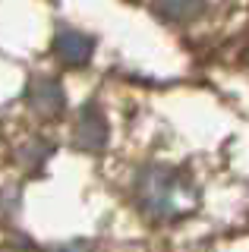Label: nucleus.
Segmentation results:
<instances>
[{"instance_id":"1","label":"nucleus","mask_w":249,"mask_h":252,"mask_svg":"<svg viewBox=\"0 0 249 252\" xmlns=\"http://www.w3.org/2000/svg\"><path fill=\"white\" fill-rule=\"evenodd\" d=\"M183 183H180V173L170 170V167H145L139 170L136 177V199L139 208L145 211L149 218L158 220H170L180 215V199H183Z\"/></svg>"},{"instance_id":"2","label":"nucleus","mask_w":249,"mask_h":252,"mask_svg":"<svg viewBox=\"0 0 249 252\" xmlns=\"http://www.w3.org/2000/svg\"><path fill=\"white\" fill-rule=\"evenodd\" d=\"M111 139V126H107V117L95 101L82 104L76 110L73 120V132H69V142H73L79 152H101Z\"/></svg>"},{"instance_id":"3","label":"nucleus","mask_w":249,"mask_h":252,"mask_svg":"<svg viewBox=\"0 0 249 252\" xmlns=\"http://www.w3.org/2000/svg\"><path fill=\"white\" fill-rule=\"evenodd\" d=\"M26 104L35 117L41 120H54L66 110V92L54 76H35L26 89Z\"/></svg>"},{"instance_id":"4","label":"nucleus","mask_w":249,"mask_h":252,"mask_svg":"<svg viewBox=\"0 0 249 252\" xmlns=\"http://www.w3.org/2000/svg\"><path fill=\"white\" fill-rule=\"evenodd\" d=\"M51 51L63 66H85L92 60V54H95V38L79 29H60L54 35Z\"/></svg>"},{"instance_id":"5","label":"nucleus","mask_w":249,"mask_h":252,"mask_svg":"<svg viewBox=\"0 0 249 252\" xmlns=\"http://www.w3.org/2000/svg\"><path fill=\"white\" fill-rule=\"evenodd\" d=\"M152 6L167 22H192L208 10V0H152Z\"/></svg>"},{"instance_id":"6","label":"nucleus","mask_w":249,"mask_h":252,"mask_svg":"<svg viewBox=\"0 0 249 252\" xmlns=\"http://www.w3.org/2000/svg\"><path fill=\"white\" fill-rule=\"evenodd\" d=\"M54 152V142H44V139H35V142H29V145H22V167H29V170H41L44 167V161L51 158Z\"/></svg>"},{"instance_id":"7","label":"nucleus","mask_w":249,"mask_h":252,"mask_svg":"<svg viewBox=\"0 0 249 252\" xmlns=\"http://www.w3.org/2000/svg\"><path fill=\"white\" fill-rule=\"evenodd\" d=\"M51 252H95V249H92V243H85V240H69V243H57Z\"/></svg>"},{"instance_id":"8","label":"nucleus","mask_w":249,"mask_h":252,"mask_svg":"<svg viewBox=\"0 0 249 252\" xmlns=\"http://www.w3.org/2000/svg\"><path fill=\"white\" fill-rule=\"evenodd\" d=\"M10 252H32V246H29V243H16Z\"/></svg>"}]
</instances>
